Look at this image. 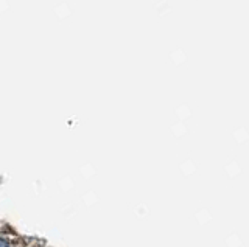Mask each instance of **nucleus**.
Listing matches in <instances>:
<instances>
[{"mask_svg": "<svg viewBox=\"0 0 249 247\" xmlns=\"http://www.w3.org/2000/svg\"><path fill=\"white\" fill-rule=\"evenodd\" d=\"M0 247H10V244H8V243L5 241V239L0 238Z\"/></svg>", "mask_w": 249, "mask_h": 247, "instance_id": "f257e3e1", "label": "nucleus"}]
</instances>
